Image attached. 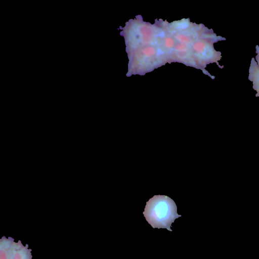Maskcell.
Segmentation results:
<instances>
[{"label":"cell","mask_w":259,"mask_h":259,"mask_svg":"<svg viewBox=\"0 0 259 259\" xmlns=\"http://www.w3.org/2000/svg\"><path fill=\"white\" fill-rule=\"evenodd\" d=\"M146 221L153 227L165 228L169 231L172 223L182 215L177 213L174 201L165 195H154L147 202L143 212Z\"/></svg>","instance_id":"obj_1"},{"label":"cell","mask_w":259,"mask_h":259,"mask_svg":"<svg viewBox=\"0 0 259 259\" xmlns=\"http://www.w3.org/2000/svg\"><path fill=\"white\" fill-rule=\"evenodd\" d=\"M31 249L28 245H23L21 241L3 236L0 239V259H32Z\"/></svg>","instance_id":"obj_2"},{"label":"cell","mask_w":259,"mask_h":259,"mask_svg":"<svg viewBox=\"0 0 259 259\" xmlns=\"http://www.w3.org/2000/svg\"><path fill=\"white\" fill-rule=\"evenodd\" d=\"M205 48V45L201 41L196 42L193 46V49L198 53H202Z\"/></svg>","instance_id":"obj_3"},{"label":"cell","mask_w":259,"mask_h":259,"mask_svg":"<svg viewBox=\"0 0 259 259\" xmlns=\"http://www.w3.org/2000/svg\"><path fill=\"white\" fill-rule=\"evenodd\" d=\"M143 52L147 57H150L155 53L154 49L151 47H149L143 50Z\"/></svg>","instance_id":"obj_4"},{"label":"cell","mask_w":259,"mask_h":259,"mask_svg":"<svg viewBox=\"0 0 259 259\" xmlns=\"http://www.w3.org/2000/svg\"><path fill=\"white\" fill-rule=\"evenodd\" d=\"M177 38L182 42H190L191 39L190 38L185 35L183 34H179L177 36Z\"/></svg>","instance_id":"obj_5"},{"label":"cell","mask_w":259,"mask_h":259,"mask_svg":"<svg viewBox=\"0 0 259 259\" xmlns=\"http://www.w3.org/2000/svg\"><path fill=\"white\" fill-rule=\"evenodd\" d=\"M174 45V41L172 38L170 37H167L165 39V46L167 48H171Z\"/></svg>","instance_id":"obj_6"},{"label":"cell","mask_w":259,"mask_h":259,"mask_svg":"<svg viewBox=\"0 0 259 259\" xmlns=\"http://www.w3.org/2000/svg\"><path fill=\"white\" fill-rule=\"evenodd\" d=\"M151 32L150 30L148 28H145V27L142 28V33H143V35H144L145 37L146 38L151 35Z\"/></svg>","instance_id":"obj_7"},{"label":"cell","mask_w":259,"mask_h":259,"mask_svg":"<svg viewBox=\"0 0 259 259\" xmlns=\"http://www.w3.org/2000/svg\"><path fill=\"white\" fill-rule=\"evenodd\" d=\"M176 48L179 51L183 52L187 49V47L186 45L179 44L176 46Z\"/></svg>","instance_id":"obj_8"}]
</instances>
